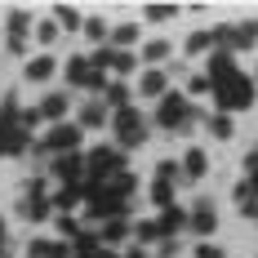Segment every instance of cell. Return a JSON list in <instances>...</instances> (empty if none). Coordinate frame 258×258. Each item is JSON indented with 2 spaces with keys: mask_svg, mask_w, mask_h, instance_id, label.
I'll return each mask as SVG.
<instances>
[{
  "mask_svg": "<svg viewBox=\"0 0 258 258\" xmlns=\"http://www.w3.org/2000/svg\"><path fill=\"white\" fill-rule=\"evenodd\" d=\"M103 116H107L103 107H85V111H80V120H85L89 129H98V125H103Z\"/></svg>",
  "mask_w": 258,
  "mask_h": 258,
  "instance_id": "obj_25",
  "label": "cell"
},
{
  "mask_svg": "<svg viewBox=\"0 0 258 258\" xmlns=\"http://www.w3.org/2000/svg\"><path fill=\"white\" fill-rule=\"evenodd\" d=\"M116 143H120V152H129V147H138L143 143V116L134 111V107H125V111H116Z\"/></svg>",
  "mask_w": 258,
  "mask_h": 258,
  "instance_id": "obj_3",
  "label": "cell"
},
{
  "mask_svg": "<svg viewBox=\"0 0 258 258\" xmlns=\"http://www.w3.org/2000/svg\"><path fill=\"white\" fill-rule=\"evenodd\" d=\"M125 258H147V254H143V249H134V254H125Z\"/></svg>",
  "mask_w": 258,
  "mask_h": 258,
  "instance_id": "obj_30",
  "label": "cell"
},
{
  "mask_svg": "<svg viewBox=\"0 0 258 258\" xmlns=\"http://www.w3.org/2000/svg\"><path fill=\"white\" fill-rule=\"evenodd\" d=\"M143 58H147V62H160V58H169V40H147V45H143Z\"/></svg>",
  "mask_w": 258,
  "mask_h": 258,
  "instance_id": "obj_20",
  "label": "cell"
},
{
  "mask_svg": "<svg viewBox=\"0 0 258 258\" xmlns=\"http://www.w3.org/2000/svg\"><path fill=\"white\" fill-rule=\"evenodd\" d=\"M89 72H94V62H89V58H72V62H67V80H72V85H85V80H89Z\"/></svg>",
  "mask_w": 258,
  "mask_h": 258,
  "instance_id": "obj_12",
  "label": "cell"
},
{
  "mask_svg": "<svg viewBox=\"0 0 258 258\" xmlns=\"http://www.w3.org/2000/svg\"><path fill=\"white\" fill-rule=\"evenodd\" d=\"M103 98H107V107H116V111H125V107H129V89L120 85V80H116V85H107V89H103Z\"/></svg>",
  "mask_w": 258,
  "mask_h": 258,
  "instance_id": "obj_15",
  "label": "cell"
},
{
  "mask_svg": "<svg viewBox=\"0 0 258 258\" xmlns=\"http://www.w3.org/2000/svg\"><path fill=\"white\" fill-rule=\"evenodd\" d=\"M80 147V125H53L40 143V152H58V156H72Z\"/></svg>",
  "mask_w": 258,
  "mask_h": 258,
  "instance_id": "obj_4",
  "label": "cell"
},
{
  "mask_svg": "<svg viewBox=\"0 0 258 258\" xmlns=\"http://www.w3.org/2000/svg\"><path fill=\"white\" fill-rule=\"evenodd\" d=\"M169 196H174V187H169V178H156V182H152V201H156L160 209H169V205H174Z\"/></svg>",
  "mask_w": 258,
  "mask_h": 258,
  "instance_id": "obj_18",
  "label": "cell"
},
{
  "mask_svg": "<svg viewBox=\"0 0 258 258\" xmlns=\"http://www.w3.org/2000/svg\"><path fill=\"white\" fill-rule=\"evenodd\" d=\"M138 94L160 103V98L169 94V80H165V72H156V67H152V72H143V80H138Z\"/></svg>",
  "mask_w": 258,
  "mask_h": 258,
  "instance_id": "obj_7",
  "label": "cell"
},
{
  "mask_svg": "<svg viewBox=\"0 0 258 258\" xmlns=\"http://www.w3.org/2000/svg\"><path fill=\"white\" fill-rule=\"evenodd\" d=\"M62 111H67V98H62V94H49V98L40 103V120H62Z\"/></svg>",
  "mask_w": 258,
  "mask_h": 258,
  "instance_id": "obj_13",
  "label": "cell"
},
{
  "mask_svg": "<svg viewBox=\"0 0 258 258\" xmlns=\"http://www.w3.org/2000/svg\"><path fill=\"white\" fill-rule=\"evenodd\" d=\"M209 45H214V36H205V31H196V36L187 40V53H205Z\"/></svg>",
  "mask_w": 258,
  "mask_h": 258,
  "instance_id": "obj_23",
  "label": "cell"
},
{
  "mask_svg": "<svg viewBox=\"0 0 258 258\" xmlns=\"http://www.w3.org/2000/svg\"><path fill=\"white\" fill-rule=\"evenodd\" d=\"M214 223H218L214 205H209V201H196L191 214H187V227H191V232H201V236H209V232H214Z\"/></svg>",
  "mask_w": 258,
  "mask_h": 258,
  "instance_id": "obj_5",
  "label": "cell"
},
{
  "mask_svg": "<svg viewBox=\"0 0 258 258\" xmlns=\"http://www.w3.org/2000/svg\"><path fill=\"white\" fill-rule=\"evenodd\" d=\"M143 14H147V18H174V14H178V5H147Z\"/></svg>",
  "mask_w": 258,
  "mask_h": 258,
  "instance_id": "obj_24",
  "label": "cell"
},
{
  "mask_svg": "<svg viewBox=\"0 0 258 258\" xmlns=\"http://www.w3.org/2000/svg\"><path fill=\"white\" fill-rule=\"evenodd\" d=\"M182 223H187V209H178V205H169V209H165V218H160V232L169 236V232H178Z\"/></svg>",
  "mask_w": 258,
  "mask_h": 258,
  "instance_id": "obj_16",
  "label": "cell"
},
{
  "mask_svg": "<svg viewBox=\"0 0 258 258\" xmlns=\"http://www.w3.org/2000/svg\"><path fill=\"white\" fill-rule=\"evenodd\" d=\"M129 236V223H120V218H111V223H103V236H98V245H116V240H125Z\"/></svg>",
  "mask_w": 258,
  "mask_h": 258,
  "instance_id": "obj_10",
  "label": "cell"
},
{
  "mask_svg": "<svg viewBox=\"0 0 258 258\" xmlns=\"http://www.w3.org/2000/svg\"><path fill=\"white\" fill-rule=\"evenodd\" d=\"M49 76H53V58L49 53H40V58L27 62V80H49Z\"/></svg>",
  "mask_w": 258,
  "mask_h": 258,
  "instance_id": "obj_11",
  "label": "cell"
},
{
  "mask_svg": "<svg viewBox=\"0 0 258 258\" xmlns=\"http://www.w3.org/2000/svg\"><path fill=\"white\" fill-rule=\"evenodd\" d=\"M53 174L67 182V187H80V178H85V160H80V156H58Z\"/></svg>",
  "mask_w": 258,
  "mask_h": 258,
  "instance_id": "obj_6",
  "label": "cell"
},
{
  "mask_svg": "<svg viewBox=\"0 0 258 258\" xmlns=\"http://www.w3.org/2000/svg\"><path fill=\"white\" fill-rule=\"evenodd\" d=\"M245 174H249V182H254V191H258V147L245 156Z\"/></svg>",
  "mask_w": 258,
  "mask_h": 258,
  "instance_id": "obj_26",
  "label": "cell"
},
{
  "mask_svg": "<svg viewBox=\"0 0 258 258\" xmlns=\"http://www.w3.org/2000/svg\"><path fill=\"white\" fill-rule=\"evenodd\" d=\"M209 134H214L218 143H227V138H232V134H236L232 116H223V111H218V116H209Z\"/></svg>",
  "mask_w": 258,
  "mask_h": 258,
  "instance_id": "obj_14",
  "label": "cell"
},
{
  "mask_svg": "<svg viewBox=\"0 0 258 258\" xmlns=\"http://www.w3.org/2000/svg\"><path fill=\"white\" fill-rule=\"evenodd\" d=\"M53 18H58V27H85V18H80L72 5H58V9H53Z\"/></svg>",
  "mask_w": 258,
  "mask_h": 258,
  "instance_id": "obj_19",
  "label": "cell"
},
{
  "mask_svg": "<svg viewBox=\"0 0 258 258\" xmlns=\"http://www.w3.org/2000/svg\"><path fill=\"white\" fill-rule=\"evenodd\" d=\"M187 120H191V103H187V94H165L160 107H156V125L187 129Z\"/></svg>",
  "mask_w": 258,
  "mask_h": 258,
  "instance_id": "obj_2",
  "label": "cell"
},
{
  "mask_svg": "<svg viewBox=\"0 0 258 258\" xmlns=\"http://www.w3.org/2000/svg\"><path fill=\"white\" fill-rule=\"evenodd\" d=\"M187 89H191V94H209L214 85H209V76H191V80H187Z\"/></svg>",
  "mask_w": 258,
  "mask_h": 258,
  "instance_id": "obj_27",
  "label": "cell"
},
{
  "mask_svg": "<svg viewBox=\"0 0 258 258\" xmlns=\"http://www.w3.org/2000/svg\"><path fill=\"white\" fill-rule=\"evenodd\" d=\"M205 169H209V160H205L201 147H191V152L182 156V178H187V182H201V178H205Z\"/></svg>",
  "mask_w": 258,
  "mask_h": 258,
  "instance_id": "obj_8",
  "label": "cell"
},
{
  "mask_svg": "<svg viewBox=\"0 0 258 258\" xmlns=\"http://www.w3.org/2000/svg\"><path fill=\"white\" fill-rule=\"evenodd\" d=\"M196 258H227V254H223L218 245H201V249H196Z\"/></svg>",
  "mask_w": 258,
  "mask_h": 258,
  "instance_id": "obj_29",
  "label": "cell"
},
{
  "mask_svg": "<svg viewBox=\"0 0 258 258\" xmlns=\"http://www.w3.org/2000/svg\"><path fill=\"white\" fill-rule=\"evenodd\" d=\"M134 240H138V245H156V240H165V232H160V223H156V218H147V223H138V227H134Z\"/></svg>",
  "mask_w": 258,
  "mask_h": 258,
  "instance_id": "obj_9",
  "label": "cell"
},
{
  "mask_svg": "<svg viewBox=\"0 0 258 258\" xmlns=\"http://www.w3.org/2000/svg\"><path fill=\"white\" fill-rule=\"evenodd\" d=\"M0 258H9V254H0Z\"/></svg>",
  "mask_w": 258,
  "mask_h": 258,
  "instance_id": "obj_32",
  "label": "cell"
},
{
  "mask_svg": "<svg viewBox=\"0 0 258 258\" xmlns=\"http://www.w3.org/2000/svg\"><path fill=\"white\" fill-rule=\"evenodd\" d=\"M85 36L89 40H107V23L103 18H85Z\"/></svg>",
  "mask_w": 258,
  "mask_h": 258,
  "instance_id": "obj_21",
  "label": "cell"
},
{
  "mask_svg": "<svg viewBox=\"0 0 258 258\" xmlns=\"http://www.w3.org/2000/svg\"><path fill=\"white\" fill-rule=\"evenodd\" d=\"M36 40H40V45H53V40H58V23H49V18H45V23L36 27Z\"/></svg>",
  "mask_w": 258,
  "mask_h": 258,
  "instance_id": "obj_22",
  "label": "cell"
},
{
  "mask_svg": "<svg viewBox=\"0 0 258 258\" xmlns=\"http://www.w3.org/2000/svg\"><path fill=\"white\" fill-rule=\"evenodd\" d=\"M76 196H80V187H62V191H58V205H62V209L76 205Z\"/></svg>",
  "mask_w": 258,
  "mask_h": 258,
  "instance_id": "obj_28",
  "label": "cell"
},
{
  "mask_svg": "<svg viewBox=\"0 0 258 258\" xmlns=\"http://www.w3.org/2000/svg\"><path fill=\"white\" fill-rule=\"evenodd\" d=\"M138 40V27L134 23H120L116 31H111V49H125V45H134Z\"/></svg>",
  "mask_w": 258,
  "mask_h": 258,
  "instance_id": "obj_17",
  "label": "cell"
},
{
  "mask_svg": "<svg viewBox=\"0 0 258 258\" xmlns=\"http://www.w3.org/2000/svg\"><path fill=\"white\" fill-rule=\"evenodd\" d=\"M89 169V182H85V191H94L98 182H107V178H116V174H125V152L120 147H98V152H89V160H85Z\"/></svg>",
  "mask_w": 258,
  "mask_h": 258,
  "instance_id": "obj_1",
  "label": "cell"
},
{
  "mask_svg": "<svg viewBox=\"0 0 258 258\" xmlns=\"http://www.w3.org/2000/svg\"><path fill=\"white\" fill-rule=\"evenodd\" d=\"M0 240H5V223H0Z\"/></svg>",
  "mask_w": 258,
  "mask_h": 258,
  "instance_id": "obj_31",
  "label": "cell"
}]
</instances>
